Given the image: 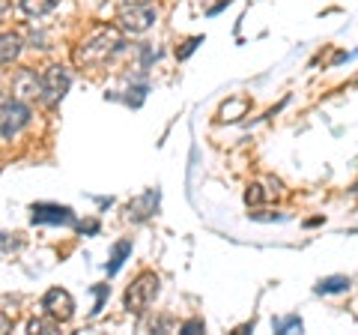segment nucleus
Listing matches in <instances>:
<instances>
[{
  "instance_id": "7",
  "label": "nucleus",
  "mask_w": 358,
  "mask_h": 335,
  "mask_svg": "<svg viewBox=\"0 0 358 335\" xmlns=\"http://www.w3.org/2000/svg\"><path fill=\"white\" fill-rule=\"evenodd\" d=\"M42 93V75H36L33 69H18L13 75V99L18 102H33Z\"/></svg>"
},
{
  "instance_id": "18",
  "label": "nucleus",
  "mask_w": 358,
  "mask_h": 335,
  "mask_svg": "<svg viewBox=\"0 0 358 335\" xmlns=\"http://www.w3.org/2000/svg\"><path fill=\"white\" fill-rule=\"evenodd\" d=\"M197 46H203V36H192V39H188V42H185V46H182V48H179V51H176V57H179V60L192 57V54L197 51Z\"/></svg>"
},
{
  "instance_id": "3",
  "label": "nucleus",
  "mask_w": 358,
  "mask_h": 335,
  "mask_svg": "<svg viewBox=\"0 0 358 335\" xmlns=\"http://www.w3.org/2000/svg\"><path fill=\"white\" fill-rule=\"evenodd\" d=\"M155 18H159V13H155V6L147 4V0L126 4V6H120V13H117L120 30L129 33V36H141V33H147L155 25Z\"/></svg>"
},
{
  "instance_id": "17",
  "label": "nucleus",
  "mask_w": 358,
  "mask_h": 335,
  "mask_svg": "<svg viewBox=\"0 0 358 335\" xmlns=\"http://www.w3.org/2000/svg\"><path fill=\"white\" fill-rule=\"evenodd\" d=\"M179 332H182V335H197V332H206V323H203V317H192V320H185L182 327H179Z\"/></svg>"
},
{
  "instance_id": "1",
  "label": "nucleus",
  "mask_w": 358,
  "mask_h": 335,
  "mask_svg": "<svg viewBox=\"0 0 358 335\" xmlns=\"http://www.w3.org/2000/svg\"><path fill=\"white\" fill-rule=\"evenodd\" d=\"M122 51H126V36H122L117 27H99L90 33L87 39L78 42L72 57H75V66L90 69V66H102L108 60H114Z\"/></svg>"
},
{
  "instance_id": "22",
  "label": "nucleus",
  "mask_w": 358,
  "mask_h": 335,
  "mask_svg": "<svg viewBox=\"0 0 358 335\" xmlns=\"http://www.w3.org/2000/svg\"><path fill=\"white\" fill-rule=\"evenodd\" d=\"M3 9H6V0H0V13H3Z\"/></svg>"
},
{
  "instance_id": "2",
  "label": "nucleus",
  "mask_w": 358,
  "mask_h": 335,
  "mask_svg": "<svg viewBox=\"0 0 358 335\" xmlns=\"http://www.w3.org/2000/svg\"><path fill=\"white\" fill-rule=\"evenodd\" d=\"M159 290H162V278L155 275V273H141L134 282L129 285L126 290V311L129 315H147L150 306L155 303V296H159Z\"/></svg>"
},
{
  "instance_id": "8",
  "label": "nucleus",
  "mask_w": 358,
  "mask_h": 335,
  "mask_svg": "<svg viewBox=\"0 0 358 335\" xmlns=\"http://www.w3.org/2000/svg\"><path fill=\"white\" fill-rule=\"evenodd\" d=\"M30 213H33L30 216L33 225H75L72 210L60 204H33Z\"/></svg>"
},
{
  "instance_id": "4",
  "label": "nucleus",
  "mask_w": 358,
  "mask_h": 335,
  "mask_svg": "<svg viewBox=\"0 0 358 335\" xmlns=\"http://www.w3.org/2000/svg\"><path fill=\"white\" fill-rule=\"evenodd\" d=\"M69 84H72V72L66 69V66H60V63H51L48 69L42 72V93H39V99L48 108L60 105V99L69 93Z\"/></svg>"
},
{
  "instance_id": "20",
  "label": "nucleus",
  "mask_w": 358,
  "mask_h": 335,
  "mask_svg": "<svg viewBox=\"0 0 358 335\" xmlns=\"http://www.w3.org/2000/svg\"><path fill=\"white\" fill-rule=\"evenodd\" d=\"M108 294H110V287H108V285H99V287H96V308H93V315H99V311H102Z\"/></svg>"
},
{
  "instance_id": "5",
  "label": "nucleus",
  "mask_w": 358,
  "mask_h": 335,
  "mask_svg": "<svg viewBox=\"0 0 358 335\" xmlns=\"http://www.w3.org/2000/svg\"><path fill=\"white\" fill-rule=\"evenodd\" d=\"M30 105L27 102H18V99H9L3 102V111H0V135L6 141H13L21 135V129L30 126Z\"/></svg>"
},
{
  "instance_id": "11",
  "label": "nucleus",
  "mask_w": 358,
  "mask_h": 335,
  "mask_svg": "<svg viewBox=\"0 0 358 335\" xmlns=\"http://www.w3.org/2000/svg\"><path fill=\"white\" fill-rule=\"evenodd\" d=\"M63 4V0H18V6H21V13L30 15V18H42V15H48L54 13Z\"/></svg>"
},
{
  "instance_id": "16",
  "label": "nucleus",
  "mask_w": 358,
  "mask_h": 335,
  "mask_svg": "<svg viewBox=\"0 0 358 335\" xmlns=\"http://www.w3.org/2000/svg\"><path fill=\"white\" fill-rule=\"evenodd\" d=\"M301 317H284V320H275V332H301Z\"/></svg>"
},
{
  "instance_id": "13",
  "label": "nucleus",
  "mask_w": 358,
  "mask_h": 335,
  "mask_svg": "<svg viewBox=\"0 0 358 335\" xmlns=\"http://www.w3.org/2000/svg\"><path fill=\"white\" fill-rule=\"evenodd\" d=\"M131 254V242L129 240H122L114 245V252H110V264H108V275H117L120 273V266L126 264V258Z\"/></svg>"
},
{
  "instance_id": "15",
  "label": "nucleus",
  "mask_w": 358,
  "mask_h": 335,
  "mask_svg": "<svg viewBox=\"0 0 358 335\" xmlns=\"http://www.w3.org/2000/svg\"><path fill=\"white\" fill-rule=\"evenodd\" d=\"M24 245V237L21 233H0V254H13Z\"/></svg>"
},
{
  "instance_id": "23",
  "label": "nucleus",
  "mask_w": 358,
  "mask_h": 335,
  "mask_svg": "<svg viewBox=\"0 0 358 335\" xmlns=\"http://www.w3.org/2000/svg\"><path fill=\"white\" fill-rule=\"evenodd\" d=\"M3 102H6V99H3V96H0V111H3Z\"/></svg>"
},
{
  "instance_id": "6",
  "label": "nucleus",
  "mask_w": 358,
  "mask_h": 335,
  "mask_svg": "<svg viewBox=\"0 0 358 335\" xmlns=\"http://www.w3.org/2000/svg\"><path fill=\"white\" fill-rule=\"evenodd\" d=\"M42 311L57 323H66L75 317V299L66 287H51V290H45V296H42Z\"/></svg>"
},
{
  "instance_id": "19",
  "label": "nucleus",
  "mask_w": 358,
  "mask_h": 335,
  "mask_svg": "<svg viewBox=\"0 0 358 335\" xmlns=\"http://www.w3.org/2000/svg\"><path fill=\"white\" fill-rule=\"evenodd\" d=\"M266 195H263V186L260 183H254V186H248V192H245V204H260V200H263Z\"/></svg>"
},
{
  "instance_id": "14",
  "label": "nucleus",
  "mask_w": 358,
  "mask_h": 335,
  "mask_svg": "<svg viewBox=\"0 0 358 335\" xmlns=\"http://www.w3.org/2000/svg\"><path fill=\"white\" fill-rule=\"evenodd\" d=\"M27 332H33V335H51V332H60V323L54 320V317H33L30 323H27Z\"/></svg>"
},
{
  "instance_id": "10",
  "label": "nucleus",
  "mask_w": 358,
  "mask_h": 335,
  "mask_svg": "<svg viewBox=\"0 0 358 335\" xmlns=\"http://www.w3.org/2000/svg\"><path fill=\"white\" fill-rule=\"evenodd\" d=\"M21 51H24V39H21V33H13V30L0 33V66L15 63Z\"/></svg>"
},
{
  "instance_id": "12",
  "label": "nucleus",
  "mask_w": 358,
  "mask_h": 335,
  "mask_svg": "<svg viewBox=\"0 0 358 335\" xmlns=\"http://www.w3.org/2000/svg\"><path fill=\"white\" fill-rule=\"evenodd\" d=\"M350 278L346 275H326V278H320L317 282V294H322V296H329V294H346V290H350Z\"/></svg>"
},
{
  "instance_id": "21",
  "label": "nucleus",
  "mask_w": 358,
  "mask_h": 335,
  "mask_svg": "<svg viewBox=\"0 0 358 335\" xmlns=\"http://www.w3.org/2000/svg\"><path fill=\"white\" fill-rule=\"evenodd\" d=\"M9 329H13V320H9V315H3V311H0V335L9 332Z\"/></svg>"
},
{
  "instance_id": "9",
  "label": "nucleus",
  "mask_w": 358,
  "mask_h": 335,
  "mask_svg": "<svg viewBox=\"0 0 358 335\" xmlns=\"http://www.w3.org/2000/svg\"><path fill=\"white\" fill-rule=\"evenodd\" d=\"M159 189H150V192H143L141 198H134L129 200V207H126V216L131 221H147L155 216V210H159Z\"/></svg>"
}]
</instances>
